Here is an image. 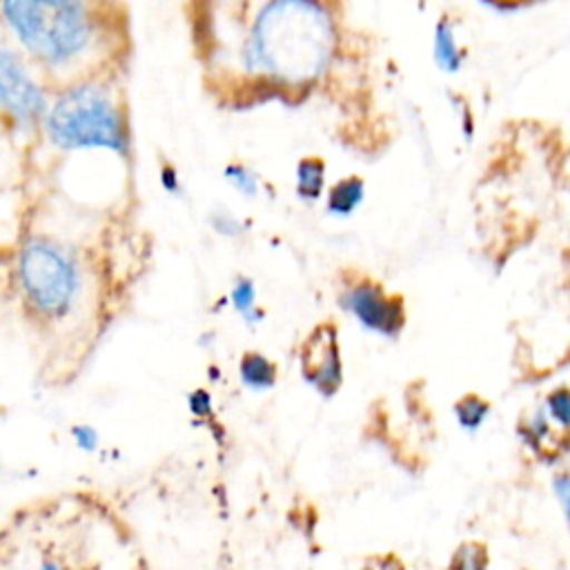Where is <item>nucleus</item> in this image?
<instances>
[{
    "mask_svg": "<svg viewBox=\"0 0 570 570\" xmlns=\"http://www.w3.org/2000/svg\"><path fill=\"white\" fill-rule=\"evenodd\" d=\"M47 131L62 149L102 147L118 154L127 151L122 118L105 89L80 82L67 89L49 111Z\"/></svg>",
    "mask_w": 570,
    "mask_h": 570,
    "instance_id": "nucleus-3",
    "label": "nucleus"
},
{
    "mask_svg": "<svg viewBox=\"0 0 570 570\" xmlns=\"http://www.w3.org/2000/svg\"><path fill=\"white\" fill-rule=\"evenodd\" d=\"M448 570H490V557L485 546L479 541L461 543L452 552Z\"/></svg>",
    "mask_w": 570,
    "mask_h": 570,
    "instance_id": "nucleus-13",
    "label": "nucleus"
},
{
    "mask_svg": "<svg viewBox=\"0 0 570 570\" xmlns=\"http://www.w3.org/2000/svg\"><path fill=\"white\" fill-rule=\"evenodd\" d=\"M36 570H62L58 563H53V561H47V563H40Z\"/></svg>",
    "mask_w": 570,
    "mask_h": 570,
    "instance_id": "nucleus-20",
    "label": "nucleus"
},
{
    "mask_svg": "<svg viewBox=\"0 0 570 570\" xmlns=\"http://www.w3.org/2000/svg\"><path fill=\"white\" fill-rule=\"evenodd\" d=\"M543 412L550 419V423L559 428H570V390L557 387L546 396Z\"/></svg>",
    "mask_w": 570,
    "mask_h": 570,
    "instance_id": "nucleus-14",
    "label": "nucleus"
},
{
    "mask_svg": "<svg viewBox=\"0 0 570 570\" xmlns=\"http://www.w3.org/2000/svg\"><path fill=\"white\" fill-rule=\"evenodd\" d=\"M454 419L459 423L461 430L465 432H476L483 428V423L488 421L490 416V405L485 399L476 396V394H468V396H461L454 407Z\"/></svg>",
    "mask_w": 570,
    "mask_h": 570,
    "instance_id": "nucleus-12",
    "label": "nucleus"
},
{
    "mask_svg": "<svg viewBox=\"0 0 570 570\" xmlns=\"http://www.w3.org/2000/svg\"><path fill=\"white\" fill-rule=\"evenodd\" d=\"M240 379L249 390L265 392L276 383V365L261 352H245L240 358Z\"/></svg>",
    "mask_w": 570,
    "mask_h": 570,
    "instance_id": "nucleus-10",
    "label": "nucleus"
},
{
    "mask_svg": "<svg viewBox=\"0 0 570 570\" xmlns=\"http://www.w3.org/2000/svg\"><path fill=\"white\" fill-rule=\"evenodd\" d=\"M550 419L546 416V412H543V407L541 410H537L521 428H519V434H521V439H523V443L528 445V448H532V450H539L541 448V443L550 436Z\"/></svg>",
    "mask_w": 570,
    "mask_h": 570,
    "instance_id": "nucleus-15",
    "label": "nucleus"
},
{
    "mask_svg": "<svg viewBox=\"0 0 570 570\" xmlns=\"http://www.w3.org/2000/svg\"><path fill=\"white\" fill-rule=\"evenodd\" d=\"M225 176H227V180H229L238 191H243V194H247V196H254V191H256V187H258V180H256V176H254L247 167H243V165H229V167H225Z\"/></svg>",
    "mask_w": 570,
    "mask_h": 570,
    "instance_id": "nucleus-18",
    "label": "nucleus"
},
{
    "mask_svg": "<svg viewBox=\"0 0 570 570\" xmlns=\"http://www.w3.org/2000/svg\"><path fill=\"white\" fill-rule=\"evenodd\" d=\"M365 198V183L358 176L336 180L327 191V212L334 216H350Z\"/></svg>",
    "mask_w": 570,
    "mask_h": 570,
    "instance_id": "nucleus-9",
    "label": "nucleus"
},
{
    "mask_svg": "<svg viewBox=\"0 0 570 570\" xmlns=\"http://www.w3.org/2000/svg\"><path fill=\"white\" fill-rule=\"evenodd\" d=\"M18 283L33 312L58 318L76 301L78 267L60 245L47 238H31L18 254Z\"/></svg>",
    "mask_w": 570,
    "mask_h": 570,
    "instance_id": "nucleus-4",
    "label": "nucleus"
},
{
    "mask_svg": "<svg viewBox=\"0 0 570 570\" xmlns=\"http://www.w3.org/2000/svg\"><path fill=\"white\" fill-rule=\"evenodd\" d=\"M0 13L18 42L53 71L76 67L98 42V20L85 2L7 0Z\"/></svg>",
    "mask_w": 570,
    "mask_h": 570,
    "instance_id": "nucleus-2",
    "label": "nucleus"
},
{
    "mask_svg": "<svg viewBox=\"0 0 570 570\" xmlns=\"http://www.w3.org/2000/svg\"><path fill=\"white\" fill-rule=\"evenodd\" d=\"M550 488H552V494H554V499H557V505H559V510H561V514H563V521H566V525H568V530H570V470L557 472V474L552 476Z\"/></svg>",
    "mask_w": 570,
    "mask_h": 570,
    "instance_id": "nucleus-17",
    "label": "nucleus"
},
{
    "mask_svg": "<svg viewBox=\"0 0 570 570\" xmlns=\"http://www.w3.org/2000/svg\"><path fill=\"white\" fill-rule=\"evenodd\" d=\"M71 434H73V441H76V445H78L80 450H87V452L96 450V445H98V432H96L94 428H89V425H76V428L71 430Z\"/></svg>",
    "mask_w": 570,
    "mask_h": 570,
    "instance_id": "nucleus-19",
    "label": "nucleus"
},
{
    "mask_svg": "<svg viewBox=\"0 0 570 570\" xmlns=\"http://www.w3.org/2000/svg\"><path fill=\"white\" fill-rule=\"evenodd\" d=\"M0 107L24 120L45 109L40 87L29 78L20 60L7 51H0Z\"/></svg>",
    "mask_w": 570,
    "mask_h": 570,
    "instance_id": "nucleus-7",
    "label": "nucleus"
},
{
    "mask_svg": "<svg viewBox=\"0 0 570 570\" xmlns=\"http://www.w3.org/2000/svg\"><path fill=\"white\" fill-rule=\"evenodd\" d=\"M325 187V163L307 156L296 165V194L305 200H316Z\"/></svg>",
    "mask_w": 570,
    "mask_h": 570,
    "instance_id": "nucleus-11",
    "label": "nucleus"
},
{
    "mask_svg": "<svg viewBox=\"0 0 570 570\" xmlns=\"http://www.w3.org/2000/svg\"><path fill=\"white\" fill-rule=\"evenodd\" d=\"M301 372L305 381L325 396H332L341 387L343 365H341V350H338L334 325L321 323L303 341Z\"/></svg>",
    "mask_w": 570,
    "mask_h": 570,
    "instance_id": "nucleus-6",
    "label": "nucleus"
},
{
    "mask_svg": "<svg viewBox=\"0 0 570 570\" xmlns=\"http://www.w3.org/2000/svg\"><path fill=\"white\" fill-rule=\"evenodd\" d=\"M341 307L347 309L358 325L385 338L399 336L405 325V307L399 296L387 294L379 283L358 281L341 294Z\"/></svg>",
    "mask_w": 570,
    "mask_h": 570,
    "instance_id": "nucleus-5",
    "label": "nucleus"
},
{
    "mask_svg": "<svg viewBox=\"0 0 570 570\" xmlns=\"http://www.w3.org/2000/svg\"><path fill=\"white\" fill-rule=\"evenodd\" d=\"M432 58L436 67L445 73H456L465 60V53L459 47V40L454 36V27L448 18H441L434 24L432 33Z\"/></svg>",
    "mask_w": 570,
    "mask_h": 570,
    "instance_id": "nucleus-8",
    "label": "nucleus"
},
{
    "mask_svg": "<svg viewBox=\"0 0 570 570\" xmlns=\"http://www.w3.org/2000/svg\"><path fill=\"white\" fill-rule=\"evenodd\" d=\"M332 51L334 27L327 11L305 0L261 4L240 49L247 71L285 85L318 78L327 69Z\"/></svg>",
    "mask_w": 570,
    "mask_h": 570,
    "instance_id": "nucleus-1",
    "label": "nucleus"
},
{
    "mask_svg": "<svg viewBox=\"0 0 570 570\" xmlns=\"http://www.w3.org/2000/svg\"><path fill=\"white\" fill-rule=\"evenodd\" d=\"M254 296H256L254 285H252V281H247V278H240V281L234 285V289H232V303H234V307H236L249 323L256 318V314H254Z\"/></svg>",
    "mask_w": 570,
    "mask_h": 570,
    "instance_id": "nucleus-16",
    "label": "nucleus"
}]
</instances>
